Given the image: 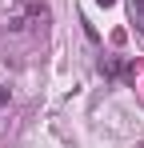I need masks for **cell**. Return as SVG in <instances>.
<instances>
[{
	"label": "cell",
	"mask_w": 144,
	"mask_h": 148,
	"mask_svg": "<svg viewBox=\"0 0 144 148\" xmlns=\"http://www.w3.org/2000/svg\"><path fill=\"white\" fill-rule=\"evenodd\" d=\"M132 16H136V24H144V0H132Z\"/></svg>",
	"instance_id": "obj_1"
},
{
	"label": "cell",
	"mask_w": 144,
	"mask_h": 148,
	"mask_svg": "<svg viewBox=\"0 0 144 148\" xmlns=\"http://www.w3.org/2000/svg\"><path fill=\"white\" fill-rule=\"evenodd\" d=\"M100 4H104V8H108V4H112V0H100Z\"/></svg>",
	"instance_id": "obj_2"
}]
</instances>
